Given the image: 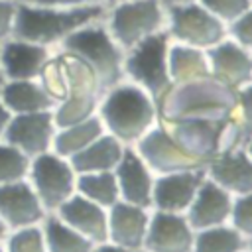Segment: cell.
Segmentation results:
<instances>
[{
    "label": "cell",
    "instance_id": "obj_1",
    "mask_svg": "<svg viewBox=\"0 0 252 252\" xmlns=\"http://www.w3.org/2000/svg\"><path fill=\"white\" fill-rule=\"evenodd\" d=\"M96 116L104 132L112 134L122 144L138 142L159 122L158 102L130 81H120L100 94Z\"/></svg>",
    "mask_w": 252,
    "mask_h": 252
},
{
    "label": "cell",
    "instance_id": "obj_43",
    "mask_svg": "<svg viewBox=\"0 0 252 252\" xmlns=\"http://www.w3.org/2000/svg\"><path fill=\"white\" fill-rule=\"evenodd\" d=\"M118 2H130V0H104V6H108V4H118Z\"/></svg>",
    "mask_w": 252,
    "mask_h": 252
},
{
    "label": "cell",
    "instance_id": "obj_32",
    "mask_svg": "<svg viewBox=\"0 0 252 252\" xmlns=\"http://www.w3.org/2000/svg\"><path fill=\"white\" fill-rule=\"evenodd\" d=\"M2 248L4 252H47L39 224L8 230Z\"/></svg>",
    "mask_w": 252,
    "mask_h": 252
},
{
    "label": "cell",
    "instance_id": "obj_14",
    "mask_svg": "<svg viewBox=\"0 0 252 252\" xmlns=\"http://www.w3.org/2000/svg\"><path fill=\"white\" fill-rule=\"evenodd\" d=\"M138 150L142 158L159 171H175V169H191L199 167L203 161L187 154L163 128L161 122H158L152 130H148L138 140Z\"/></svg>",
    "mask_w": 252,
    "mask_h": 252
},
{
    "label": "cell",
    "instance_id": "obj_8",
    "mask_svg": "<svg viewBox=\"0 0 252 252\" xmlns=\"http://www.w3.org/2000/svg\"><path fill=\"white\" fill-rule=\"evenodd\" d=\"M26 179L47 213H55L73 193H77V173L71 161L53 150L32 158Z\"/></svg>",
    "mask_w": 252,
    "mask_h": 252
},
{
    "label": "cell",
    "instance_id": "obj_40",
    "mask_svg": "<svg viewBox=\"0 0 252 252\" xmlns=\"http://www.w3.org/2000/svg\"><path fill=\"white\" fill-rule=\"evenodd\" d=\"M91 252H126V248H122V246H114V244H104V242H100V246H93V250Z\"/></svg>",
    "mask_w": 252,
    "mask_h": 252
},
{
    "label": "cell",
    "instance_id": "obj_42",
    "mask_svg": "<svg viewBox=\"0 0 252 252\" xmlns=\"http://www.w3.org/2000/svg\"><path fill=\"white\" fill-rule=\"evenodd\" d=\"M165 6H171V4H181V2H189V0H161Z\"/></svg>",
    "mask_w": 252,
    "mask_h": 252
},
{
    "label": "cell",
    "instance_id": "obj_9",
    "mask_svg": "<svg viewBox=\"0 0 252 252\" xmlns=\"http://www.w3.org/2000/svg\"><path fill=\"white\" fill-rule=\"evenodd\" d=\"M169 136L193 158L207 161L219 154L220 144L228 142V148L236 146V134L230 118L209 120V118H185V120H159Z\"/></svg>",
    "mask_w": 252,
    "mask_h": 252
},
{
    "label": "cell",
    "instance_id": "obj_2",
    "mask_svg": "<svg viewBox=\"0 0 252 252\" xmlns=\"http://www.w3.org/2000/svg\"><path fill=\"white\" fill-rule=\"evenodd\" d=\"M104 8L106 6L55 8L18 2L12 35L45 45L49 49H57L71 33H75L83 26L102 20Z\"/></svg>",
    "mask_w": 252,
    "mask_h": 252
},
{
    "label": "cell",
    "instance_id": "obj_41",
    "mask_svg": "<svg viewBox=\"0 0 252 252\" xmlns=\"http://www.w3.org/2000/svg\"><path fill=\"white\" fill-rule=\"evenodd\" d=\"M6 234H8V228H6V224H4V222H2V219H0V244L4 242Z\"/></svg>",
    "mask_w": 252,
    "mask_h": 252
},
{
    "label": "cell",
    "instance_id": "obj_33",
    "mask_svg": "<svg viewBox=\"0 0 252 252\" xmlns=\"http://www.w3.org/2000/svg\"><path fill=\"white\" fill-rule=\"evenodd\" d=\"M238 248H240V236L228 228L203 232L197 240V252H236Z\"/></svg>",
    "mask_w": 252,
    "mask_h": 252
},
{
    "label": "cell",
    "instance_id": "obj_17",
    "mask_svg": "<svg viewBox=\"0 0 252 252\" xmlns=\"http://www.w3.org/2000/svg\"><path fill=\"white\" fill-rule=\"evenodd\" d=\"M0 100L10 114L51 110L53 100L43 91L37 79L32 81H4L0 85Z\"/></svg>",
    "mask_w": 252,
    "mask_h": 252
},
{
    "label": "cell",
    "instance_id": "obj_11",
    "mask_svg": "<svg viewBox=\"0 0 252 252\" xmlns=\"http://www.w3.org/2000/svg\"><path fill=\"white\" fill-rule=\"evenodd\" d=\"M209 77L220 85L238 91L252 83V51L230 39L228 35L207 49Z\"/></svg>",
    "mask_w": 252,
    "mask_h": 252
},
{
    "label": "cell",
    "instance_id": "obj_19",
    "mask_svg": "<svg viewBox=\"0 0 252 252\" xmlns=\"http://www.w3.org/2000/svg\"><path fill=\"white\" fill-rule=\"evenodd\" d=\"M167 69H169L171 85H183L205 79L209 77L207 51L171 41L167 55Z\"/></svg>",
    "mask_w": 252,
    "mask_h": 252
},
{
    "label": "cell",
    "instance_id": "obj_29",
    "mask_svg": "<svg viewBox=\"0 0 252 252\" xmlns=\"http://www.w3.org/2000/svg\"><path fill=\"white\" fill-rule=\"evenodd\" d=\"M100 96H85V94H69L61 100H57L51 108L53 122L57 128L71 126L77 122H83L96 114Z\"/></svg>",
    "mask_w": 252,
    "mask_h": 252
},
{
    "label": "cell",
    "instance_id": "obj_37",
    "mask_svg": "<svg viewBox=\"0 0 252 252\" xmlns=\"http://www.w3.org/2000/svg\"><path fill=\"white\" fill-rule=\"evenodd\" d=\"M234 222L240 230L252 232V195L240 199L234 207Z\"/></svg>",
    "mask_w": 252,
    "mask_h": 252
},
{
    "label": "cell",
    "instance_id": "obj_30",
    "mask_svg": "<svg viewBox=\"0 0 252 252\" xmlns=\"http://www.w3.org/2000/svg\"><path fill=\"white\" fill-rule=\"evenodd\" d=\"M30 161L32 158H28L16 146L0 140V185L26 179L30 171Z\"/></svg>",
    "mask_w": 252,
    "mask_h": 252
},
{
    "label": "cell",
    "instance_id": "obj_36",
    "mask_svg": "<svg viewBox=\"0 0 252 252\" xmlns=\"http://www.w3.org/2000/svg\"><path fill=\"white\" fill-rule=\"evenodd\" d=\"M18 0H0V43L14 33Z\"/></svg>",
    "mask_w": 252,
    "mask_h": 252
},
{
    "label": "cell",
    "instance_id": "obj_13",
    "mask_svg": "<svg viewBox=\"0 0 252 252\" xmlns=\"http://www.w3.org/2000/svg\"><path fill=\"white\" fill-rule=\"evenodd\" d=\"M39 197L28 183V179L0 185V219L8 230L35 226L45 219Z\"/></svg>",
    "mask_w": 252,
    "mask_h": 252
},
{
    "label": "cell",
    "instance_id": "obj_45",
    "mask_svg": "<svg viewBox=\"0 0 252 252\" xmlns=\"http://www.w3.org/2000/svg\"><path fill=\"white\" fill-rule=\"evenodd\" d=\"M2 83H4V77H2V73H0V85H2Z\"/></svg>",
    "mask_w": 252,
    "mask_h": 252
},
{
    "label": "cell",
    "instance_id": "obj_28",
    "mask_svg": "<svg viewBox=\"0 0 252 252\" xmlns=\"http://www.w3.org/2000/svg\"><path fill=\"white\" fill-rule=\"evenodd\" d=\"M75 189L79 195L87 197L89 201L110 207L116 203L118 197V181L110 171H98V173H77Z\"/></svg>",
    "mask_w": 252,
    "mask_h": 252
},
{
    "label": "cell",
    "instance_id": "obj_38",
    "mask_svg": "<svg viewBox=\"0 0 252 252\" xmlns=\"http://www.w3.org/2000/svg\"><path fill=\"white\" fill-rule=\"evenodd\" d=\"M26 4L37 6H55V8H89V6H104V0H18Z\"/></svg>",
    "mask_w": 252,
    "mask_h": 252
},
{
    "label": "cell",
    "instance_id": "obj_21",
    "mask_svg": "<svg viewBox=\"0 0 252 252\" xmlns=\"http://www.w3.org/2000/svg\"><path fill=\"white\" fill-rule=\"evenodd\" d=\"M146 213L126 203H114L108 219V236L122 248H136L144 238Z\"/></svg>",
    "mask_w": 252,
    "mask_h": 252
},
{
    "label": "cell",
    "instance_id": "obj_25",
    "mask_svg": "<svg viewBox=\"0 0 252 252\" xmlns=\"http://www.w3.org/2000/svg\"><path fill=\"white\" fill-rule=\"evenodd\" d=\"M201 181V173H177L161 177L156 183V203L161 209H183L195 195V189Z\"/></svg>",
    "mask_w": 252,
    "mask_h": 252
},
{
    "label": "cell",
    "instance_id": "obj_34",
    "mask_svg": "<svg viewBox=\"0 0 252 252\" xmlns=\"http://www.w3.org/2000/svg\"><path fill=\"white\" fill-rule=\"evenodd\" d=\"M197 2L205 10H209L217 20H220L224 26L232 24L252 6V0H197Z\"/></svg>",
    "mask_w": 252,
    "mask_h": 252
},
{
    "label": "cell",
    "instance_id": "obj_18",
    "mask_svg": "<svg viewBox=\"0 0 252 252\" xmlns=\"http://www.w3.org/2000/svg\"><path fill=\"white\" fill-rule=\"evenodd\" d=\"M116 181L126 201L146 207L150 203V175L132 148H124L116 163Z\"/></svg>",
    "mask_w": 252,
    "mask_h": 252
},
{
    "label": "cell",
    "instance_id": "obj_7",
    "mask_svg": "<svg viewBox=\"0 0 252 252\" xmlns=\"http://www.w3.org/2000/svg\"><path fill=\"white\" fill-rule=\"evenodd\" d=\"M165 33L175 43L191 45L203 51L211 49L228 35L226 26L197 0L165 6Z\"/></svg>",
    "mask_w": 252,
    "mask_h": 252
},
{
    "label": "cell",
    "instance_id": "obj_26",
    "mask_svg": "<svg viewBox=\"0 0 252 252\" xmlns=\"http://www.w3.org/2000/svg\"><path fill=\"white\" fill-rule=\"evenodd\" d=\"M55 51H57L63 71H65L69 94H85V96H100L102 94V87L98 83L96 73L81 57H77L65 49H55Z\"/></svg>",
    "mask_w": 252,
    "mask_h": 252
},
{
    "label": "cell",
    "instance_id": "obj_15",
    "mask_svg": "<svg viewBox=\"0 0 252 252\" xmlns=\"http://www.w3.org/2000/svg\"><path fill=\"white\" fill-rule=\"evenodd\" d=\"M55 215L85 238H89L93 244H100L108 238V217L104 209L79 193H73L55 211Z\"/></svg>",
    "mask_w": 252,
    "mask_h": 252
},
{
    "label": "cell",
    "instance_id": "obj_46",
    "mask_svg": "<svg viewBox=\"0 0 252 252\" xmlns=\"http://www.w3.org/2000/svg\"><path fill=\"white\" fill-rule=\"evenodd\" d=\"M0 252H4V248H2V244H0Z\"/></svg>",
    "mask_w": 252,
    "mask_h": 252
},
{
    "label": "cell",
    "instance_id": "obj_16",
    "mask_svg": "<svg viewBox=\"0 0 252 252\" xmlns=\"http://www.w3.org/2000/svg\"><path fill=\"white\" fill-rule=\"evenodd\" d=\"M124 152V144L112 134L102 132L94 142L69 158L75 173H98L116 167Z\"/></svg>",
    "mask_w": 252,
    "mask_h": 252
},
{
    "label": "cell",
    "instance_id": "obj_35",
    "mask_svg": "<svg viewBox=\"0 0 252 252\" xmlns=\"http://www.w3.org/2000/svg\"><path fill=\"white\" fill-rule=\"evenodd\" d=\"M226 32H228L230 39H234L236 43H240L242 47L252 51V6L240 18H236L232 24H228Z\"/></svg>",
    "mask_w": 252,
    "mask_h": 252
},
{
    "label": "cell",
    "instance_id": "obj_10",
    "mask_svg": "<svg viewBox=\"0 0 252 252\" xmlns=\"http://www.w3.org/2000/svg\"><path fill=\"white\" fill-rule=\"evenodd\" d=\"M55 130L57 126L53 122L51 110L10 114L2 140L16 146L28 158H35L51 150Z\"/></svg>",
    "mask_w": 252,
    "mask_h": 252
},
{
    "label": "cell",
    "instance_id": "obj_24",
    "mask_svg": "<svg viewBox=\"0 0 252 252\" xmlns=\"http://www.w3.org/2000/svg\"><path fill=\"white\" fill-rule=\"evenodd\" d=\"M39 226L43 232L47 252H91L94 246L89 238L71 228L55 213H47Z\"/></svg>",
    "mask_w": 252,
    "mask_h": 252
},
{
    "label": "cell",
    "instance_id": "obj_3",
    "mask_svg": "<svg viewBox=\"0 0 252 252\" xmlns=\"http://www.w3.org/2000/svg\"><path fill=\"white\" fill-rule=\"evenodd\" d=\"M236 104V91L205 77L199 81L171 85L158 102L159 120H185L209 118L226 120Z\"/></svg>",
    "mask_w": 252,
    "mask_h": 252
},
{
    "label": "cell",
    "instance_id": "obj_5",
    "mask_svg": "<svg viewBox=\"0 0 252 252\" xmlns=\"http://www.w3.org/2000/svg\"><path fill=\"white\" fill-rule=\"evenodd\" d=\"M169 45V35L159 32L124 51V81L144 89L156 102H159L171 87L167 69Z\"/></svg>",
    "mask_w": 252,
    "mask_h": 252
},
{
    "label": "cell",
    "instance_id": "obj_22",
    "mask_svg": "<svg viewBox=\"0 0 252 252\" xmlns=\"http://www.w3.org/2000/svg\"><path fill=\"white\" fill-rule=\"evenodd\" d=\"M211 171L220 185L230 187L240 193L252 191V161L242 150H236L234 146L224 150L215 163L211 165Z\"/></svg>",
    "mask_w": 252,
    "mask_h": 252
},
{
    "label": "cell",
    "instance_id": "obj_6",
    "mask_svg": "<svg viewBox=\"0 0 252 252\" xmlns=\"http://www.w3.org/2000/svg\"><path fill=\"white\" fill-rule=\"evenodd\" d=\"M108 33L126 51L142 39L165 32V4L161 0H130L108 4L102 18Z\"/></svg>",
    "mask_w": 252,
    "mask_h": 252
},
{
    "label": "cell",
    "instance_id": "obj_12",
    "mask_svg": "<svg viewBox=\"0 0 252 252\" xmlns=\"http://www.w3.org/2000/svg\"><path fill=\"white\" fill-rule=\"evenodd\" d=\"M55 49L10 35L0 43V73L4 81L37 79Z\"/></svg>",
    "mask_w": 252,
    "mask_h": 252
},
{
    "label": "cell",
    "instance_id": "obj_44",
    "mask_svg": "<svg viewBox=\"0 0 252 252\" xmlns=\"http://www.w3.org/2000/svg\"><path fill=\"white\" fill-rule=\"evenodd\" d=\"M246 144H248V154H250V156H252V136H250V138H248V142H246Z\"/></svg>",
    "mask_w": 252,
    "mask_h": 252
},
{
    "label": "cell",
    "instance_id": "obj_27",
    "mask_svg": "<svg viewBox=\"0 0 252 252\" xmlns=\"http://www.w3.org/2000/svg\"><path fill=\"white\" fill-rule=\"evenodd\" d=\"M230 211L228 195L213 183H205L197 203L191 209V222L195 226H211L220 222Z\"/></svg>",
    "mask_w": 252,
    "mask_h": 252
},
{
    "label": "cell",
    "instance_id": "obj_23",
    "mask_svg": "<svg viewBox=\"0 0 252 252\" xmlns=\"http://www.w3.org/2000/svg\"><path fill=\"white\" fill-rule=\"evenodd\" d=\"M102 132H104V126H102L100 118L94 114V116H91V118H87L83 122L57 128L55 136H53L51 150L69 159L71 156H75L77 152L87 148L91 142H94Z\"/></svg>",
    "mask_w": 252,
    "mask_h": 252
},
{
    "label": "cell",
    "instance_id": "obj_31",
    "mask_svg": "<svg viewBox=\"0 0 252 252\" xmlns=\"http://www.w3.org/2000/svg\"><path fill=\"white\" fill-rule=\"evenodd\" d=\"M230 122L236 140L248 142V138L252 136V83L236 91V104L232 108Z\"/></svg>",
    "mask_w": 252,
    "mask_h": 252
},
{
    "label": "cell",
    "instance_id": "obj_39",
    "mask_svg": "<svg viewBox=\"0 0 252 252\" xmlns=\"http://www.w3.org/2000/svg\"><path fill=\"white\" fill-rule=\"evenodd\" d=\"M8 120H10V112L6 110V106H4L2 100H0V140L4 138V130H6Z\"/></svg>",
    "mask_w": 252,
    "mask_h": 252
},
{
    "label": "cell",
    "instance_id": "obj_20",
    "mask_svg": "<svg viewBox=\"0 0 252 252\" xmlns=\"http://www.w3.org/2000/svg\"><path fill=\"white\" fill-rule=\"evenodd\" d=\"M148 246L154 252H189L191 232L183 219L159 213L154 217Z\"/></svg>",
    "mask_w": 252,
    "mask_h": 252
},
{
    "label": "cell",
    "instance_id": "obj_4",
    "mask_svg": "<svg viewBox=\"0 0 252 252\" xmlns=\"http://www.w3.org/2000/svg\"><path fill=\"white\" fill-rule=\"evenodd\" d=\"M57 49H65L81 57L96 73L102 93L124 81V49L108 33L102 20L83 26Z\"/></svg>",
    "mask_w": 252,
    "mask_h": 252
}]
</instances>
